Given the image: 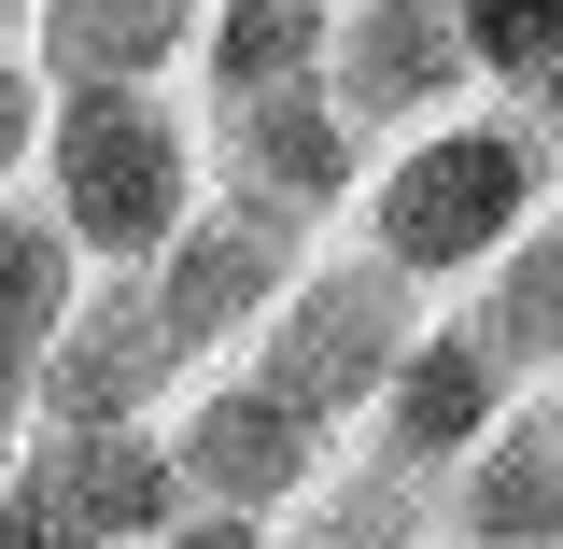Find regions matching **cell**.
I'll list each match as a JSON object with an SVG mask.
<instances>
[{"label":"cell","mask_w":563,"mask_h":549,"mask_svg":"<svg viewBox=\"0 0 563 549\" xmlns=\"http://www.w3.org/2000/svg\"><path fill=\"white\" fill-rule=\"evenodd\" d=\"M352 211H366V254H380V268H409V282H493L507 240L550 211V141L507 128V113H451V128L395 141Z\"/></svg>","instance_id":"1"},{"label":"cell","mask_w":563,"mask_h":549,"mask_svg":"<svg viewBox=\"0 0 563 549\" xmlns=\"http://www.w3.org/2000/svg\"><path fill=\"white\" fill-rule=\"evenodd\" d=\"M211 198V155L184 128V99L169 85H128V99H57V128H43V211H57V240L85 268L141 282Z\"/></svg>","instance_id":"2"},{"label":"cell","mask_w":563,"mask_h":549,"mask_svg":"<svg viewBox=\"0 0 563 549\" xmlns=\"http://www.w3.org/2000/svg\"><path fill=\"white\" fill-rule=\"evenodd\" d=\"M184 521V465L169 422H29V451L0 465V549H141Z\"/></svg>","instance_id":"3"},{"label":"cell","mask_w":563,"mask_h":549,"mask_svg":"<svg viewBox=\"0 0 563 549\" xmlns=\"http://www.w3.org/2000/svg\"><path fill=\"white\" fill-rule=\"evenodd\" d=\"M422 339V282L380 268V254H310V282L268 310V339H254V381H282L296 409L339 437L352 409H380L395 395V366Z\"/></svg>","instance_id":"4"},{"label":"cell","mask_w":563,"mask_h":549,"mask_svg":"<svg viewBox=\"0 0 563 549\" xmlns=\"http://www.w3.org/2000/svg\"><path fill=\"white\" fill-rule=\"evenodd\" d=\"M296 282H310V226H282V211H254V198L211 184L198 226L141 268V296L169 310L184 366H211V352H254V339H268V310L296 296Z\"/></svg>","instance_id":"5"},{"label":"cell","mask_w":563,"mask_h":549,"mask_svg":"<svg viewBox=\"0 0 563 549\" xmlns=\"http://www.w3.org/2000/svg\"><path fill=\"white\" fill-rule=\"evenodd\" d=\"M324 422L296 409L282 381H254V366H225L211 395H184V422H169V465H184V507H240V521H282V507H310L324 493Z\"/></svg>","instance_id":"6"},{"label":"cell","mask_w":563,"mask_h":549,"mask_svg":"<svg viewBox=\"0 0 563 549\" xmlns=\"http://www.w3.org/2000/svg\"><path fill=\"white\" fill-rule=\"evenodd\" d=\"M479 85L465 57V14L451 0H339V43H324V99H339L352 128H451V99Z\"/></svg>","instance_id":"7"},{"label":"cell","mask_w":563,"mask_h":549,"mask_svg":"<svg viewBox=\"0 0 563 549\" xmlns=\"http://www.w3.org/2000/svg\"><path fill=\"white\" fill-rule=\"evenodd\" d=\"M211 155H225V198L282 211V226H339L366 198V128H352L324 85L254 99V113H211Z\"/></svg>","instance_id":"8"},{"label":"cell","mask_w":563,"mask_h":549,"mask_svg":"<svg viewBox=\"0 0 563 549\" xmlns=\"http://www.w3.org/2000/svg\"><path fill=\"white\" fill-rule=\"evenodd\" d=\"M169 381H184L169 310H155L141 282H85V310H70L57 352H43V422L113 437V422H155V409H169Z\"/></svg>","instance_id":"9"},{"label":"cell","mask_w":563,"mask_h":549,"mask_svg":"<svg viewBox=\"0 0 563 549\" xmlns=\"http://www.w3.org/2000/svg\"><path fill=\"white\" fill-rule=\"evenodd\" d=\"M507 381H521V366H507V352L479 339V325H422L409 339V366H395V395H380V465H409V480H465V465H479L493 451V422H507Z\"/></svg>","instance_id":"10"},{"label":"cell","mask_w":563,"mask_h":549,"mask_svg":"<svg viewBox=\"0 0 563 549\" xmlns=\"http://www.w3.org/2000/svg\"><path fill=\"white\" fill-rule=\"evenodd\" d=\"M211 0H43L29 14V70L57 99H128V85H169L198 70Z\"/></svg>","instance_id":"11"},{"label":"cell","mask_w":563,"mask_h":549,"mask_svg":"<svg viewBox=\"0 0 563 549\" xmlns=\"http://www.w3.org/2000/svg\"><path fill=\"white\" fill-rule=\"evenodd\" d=\"M451 536L465 549H563V395L493 422V451L451 480Z\"/></svg>","instance_id":"12"},{"label":"cell","mask_w":563,"mask_h":549,"mask_svg":"<svg viewBox=\"0 0 563 549\" xmlns=\"http://www.w3.org/2000/svg\"><path fill=\"white\" fill-rule=\"evenodd\" d=\"M324 43H339V0H211V29H198V99H211V113L296 99V85H324Z\"/></svg>","instance_id":"13"},{"label":"cell","mask_w":563,"mask_h":549,"mask_svg":"<svg viewBox=\"0 0 563 549\" xmlns=\"http://www.w3.org/2000/svg\"><path fill=\"white\" fill-rule=\"evenodd\" d=\"M479 339L507 352V366L563 381V211H536V226L507 240V268H493V296H479Z\"/></svg>","instance_id":"14"},{"label":"cell","mask_w":563,"mask_h":549,"mask_svg":"<svg viewBox=\"0 0 563 549\" xmlns=\"http://www.w3.org/2000/svg\"><path fill=\"white\" fill-rule=\"evenodd\" d=\"M465 14V57H479V85H550L563 70V0H451Z\"/></svg>","instance_id":"15"},{"label":"cell","mask_w":563,"mask_h":549,"mask_svg":"<svg viewBox=\"0 0 563 549\" xmlns=\"http://www.w3.org/2000/svg\"><path fill=\"white\" fill-rule=\"evenodd\" d=\"M43 128H57V85L29 70V43H0V184L43 169Z\"/></svg>","instance_id":"16"},{"label":"cell","mask_w":563,"mask_h":549,"mask_svg":"<svg viewBox=\"0 0 563 549\" xmlns=\"http://www.w3.org/2000/svg\"><path fill=\"white\" fill-rule=\"evenodd\" d=\"M155 549H282V536H268V521H240V507H184Z\"/></svg>","instance_id":"17"},{"label":"cell","mask_w":563,"mask_h":549,"mask_svg":"<svg viewBox=\"0 0 563 549\" xmlns=\"http://www.w3.org/2000/svg\"><path fill=\"white\" fill-rule=\"evenodd\" d=\"M536 141H563V70H550V85H536Z\"/></svg>","instance_id":"18"},{"label":"cell","mask_w":563,"mask_h":549,"mask_svg":"<svg viewBox=\"0 0 563 549\" xmlns=\"http://www.w3.org/2000/svg\"><path fill=\"white\" fill-rule=\"evenodd\" d=\"M29 14H43V0H0V43H29Z\"/></svg>","instance_id":"19"}]
</instances>
